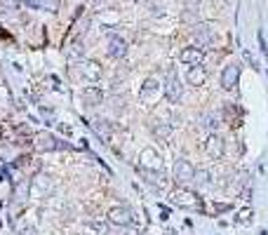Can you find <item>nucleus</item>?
Returning a JSON list of instances; mask_svg holds the SVG:
<instances>
[{
    "label": "nucleus",
    "mask_w": 268,
    "mask_h": 235,
    "mask_svg": "<svg viewBox=\"0 0 268 235\" xmlns=\"http://www.w3.org/2000/svg\"><path fill=\"white\" fill-rule=\"evenodd\" d=\"M186 82L188 85H193V87H200L202 82H205V68L198 63V66H191L186 73Z\"/></svg>",
    "instance_id": "ddd939ff"
},
{
    "label": "nucleus",
    "mask_w": 268,
    "mask_h": 235,
    "mask_svg": "<svg viewBox=\"0 0 268 235\" xmlns=\"http://www.w3.org/2000/svg\"><path fill=\"white\" fill-rule=\"evenodd\" d=\"M193 38H196V43H200V50L209 47L214 43V28H212V24H198L193 28Z\"/></svg>",
    "instance_id": "39448f33"
},
{
    "label": "nucleus",
    "mask_w": 268,
    "mask_h": 235,
    "mask_svg": "<svg viewBox=\"0 0 268 235\" xmlns=\"http://www.w3.org/2000/svg\"><path fill=\"white\" fill-rule=\"evenodd\" d=\"M66 146L68 144H62V141L54 134H50V132H40V134L36 136V151H40V153L57 151V148H66Z\"/></svg>",
    "instance_id": "20e7f679"
},
{
    "label": "nucleus",
    "mask_w": 268,
    "mask_h": 235,
    "mask_svg": "<svg viewBox=\"0 0 268 235\" xmlns=\"http://www.w3.org/2000/svg\"><path fill=\"white\" fill-rule=\"evenodd\" d=\"M170 200H172V205H177V207H186V209H200L202 207V200L188 188L174 190V193L170 195Z\"/></svg>",
    "instance_id": "f257e3e1"
},
{
    "label": "nucleus",
    "mask_w": 268,
    "mask_h": 235,
    "mask_svg": "<svg viewBox=\"0 0 268 235\" xmlns=\"http://www.w3.org/2000/svg\"><path fill=\"white\" fill-rule=\"evenodd\" d=\"M205 153L212 158V160H219L223 155V139L219 134H209L205 141Z\"/></svg>",
    "instance_id": "9d476101"
},
{
    "label": "nucleus",
    "mask_w": 268,
    "mask_h": 235,
    "mask_svg": "<svg viewBox=\"0 0 268 235\" xmlns=\"http://www.w3.org/2000/svg\"><path fill=\"white\" fill-rule=\"evenodd\" d=\"M127 55V43L123 38H111L108 40V57H113V59H123Z\"/></svg>",
    "instance_id": "f8f14e48"
},
{
    "label": "nucleus",
    "mask_w": 268,
    "mask_h": 235,
    "mask_svg": "<svg viewBox=\"0 0 268 235\" xmlns=\"http://www.w3.org/2000/svg\"><path fill=\"white\" fill-rule=\"evenodd\" d=\"M174 181H177L179 186H186V183H191L193 181V176H196V170H193V165L188 163V160H184V158H179L177 163H174Z\"/></svg>",
    "instance_id": "7ed1b4c3"
},
{
    "label": "nucleus",
    "mask_w": 268,
    "mask_h": 235,
    "mask_svg": "<svg viewBox=\"0 0 268 235\" xmlns=\"http://www.w3.org/2000/svg\"><path fill=\"white\" fill-rule=\"evenodd\" d=\"M238 78H240V66L238 63H228L221 73V87L223 90H233L238 85Z\"/></svg>",
    "instance_id": "1a4fd4ad"
},
{
    "label": "nucleus",
    "mask_w": 268,
    "mask_h": 235,
    "mask_svg": "<svg viewBox=\"0 0 268 235\" xmlns=\"http://www.w3.org/2000/svg\"><path fill=\"white\" fill-rule=\"evenodd\" d=\"M82 101L87 106H99L104 101V92L97 90V87H87V90H82Z\"/></svg>",
    "instance_id": "4468645a"
},
{
    "label": "nucleus",
    "mask_w": 268,
    "mask_h": 235,
    "mask_svg": "<svg viewBox=\"0 0 268 235\" xmlns=\"http://www.w3.org/2000/svg\"><path fill=\"white\" fill-rule=\"evenodd\" d=\"M108 221L113 224V226H130L134 221L132 217V212L125 207H113V209H108Z\"/></svg>",
    "instance_id": "0eeeda50"
},
{
    "label": "nucleus",
    "mask_w": 268,
    "mask_h": 235,
    "mask_svg": "<svg viewBox=\"0 0 268 235\" xmlns=\"http://www.w3.org/2000/svg\"><path fill=\"white\" fill-rule=\"evenodd\" d=\"M165 97L170 104H179L181 101V80H179V75L174 68L167 71V80H165Z\"/></svg>",
    "instance_id": "f03ea898"
},
{
    "label": "nucleus",
    "mask_w": 268,
    "mask_h": 235,
    "mask_svg": "<svg viewBox=\"0 0 268 235\" xmlns=\"http://www.w3.org/2000/svg\"><path fill=\"white\" fill-rule=\"evenodd\" d=\"M92 127H94V132H97V134L104 139V144H106L108 136H111V127L106 125V120H104V118H94V120H92Z\"/></svg>",
    "instance_id": "2eb2a0df"
},
{
    "label": "nucleus",
    "mask_w": 268,
    "mask_h": 235,
    "mask_svg": "<svg viewBox=\"0 0 268 235\" xmlns=\"http://www.w3.org/2000/svg\"><path fill=\"white\" fill-rule=\"evenodd\" d=\"M40 113H43V118L47 120V122H54V111L52 109H45V106H40Z\"/></svg>",
    "instance_id": "aec40b11"
},
{
    "label": "nucleus",
    "mask_w": 268,
    "mask_h": 235,
    "mask_svg": "<svg viewBox=\"0 0 268 235\" xmlns=\"http://www.w3.org/2000/svg\"><path fill=\"white\" fill-rule=\"evenodd\" d=\"M193 181L200 183V186H207V181H209V172H207V170H198L196 176H193Z\"/></svg>",
    "instance_id": "6ab92c4d"
},
{
    "label": "nucleus",
    "mask_w": 268,
    "mask_h": 235,
    "mask_svg": "<svg viewBox=\"0 0 268 235\" xmlns=\"http://www.w3.org/2000/svg\"><path fill=\"white\" fill-rule=\"evenodd\" d=\"M202 50L200 47H186V50H181V63H188V66H198V63L202 61Z\"/></svg>",
    "instance_id": "9b49d317"
},
{
    "label": "nucleus",
    "mask_w": 268,
    "mask_h": 235,
    "mask_svg": "<svg viewBox=\"0 0 268 235\" xmlns=\"http://www.w3.org/2000/svg\"><path fill=\"white\" fill-rule=\"evenodd\" d=\"M200 127H202V129H209V132L214 134V129L219 127V118H216L214 113H205V116L200 118Z\"/></svg>",
    "instance_id": "dca6fc26"
},
{
    "label": "nucleus",
    "mask_w": 268,
    "mask_h": 235,
    "mask_svg": "<svg viewBox=\"0 0 268 235\" xmlns=\"http://www.w3.org/2000/svg\"><path fill=\"white\" fill-rule=\"evenodd\" d=\"M73 55H75V57L82 55V45H80V43H73Z\"/></svg>",
    "instance_id": "4be33fe9"
},
{
    "label": "nucleus",
    "mask_w": 268,
    "mask_h": 235,
    "mask_svg": "<svg viewBox=\"0 0 268 235\" xmlns=\"http://www.w3.org/2000/svg\"><path fill=\"white\" fill-rule=\"evenodd\" d=\"M78 73H80L82 80H87V82H97L104 75V71H101V66L97 61H82L78 66Z\"/></svg>",
    "instance_id": "423d86ee"
},
{
    "label": "nucleus",
    "mask_w": 268,
    "mask_h": 235,
    "mask_svg": "<svg viewBox=\"0 0 268 235\" xmlns=\"http://www.w3.org/2000/svg\"><path fill=\"white\" fill-rule=\"evenodd\" d=\"M141 165H143V170H146V172H160L162 163H160V155H158V151H153V148H143Z\"/></svg>",
    "instance_id": "6e6552de"
},
{
    "label": "nucleus",
    "mask_w": 268,
    "mask_h": 235,
    "mask_svg": "<svg viewBox=\"0 0 268 235\" xmlns=\"http://www.w3.org/2000/svg\"><path fill=\"white\" fill-rule=\"evenodd\" d=\"M158 92V80L155 78H148V80H143V87H141V99H148Z\"/></svg>",
    "instance_id": "f3484780"
},
{
    "label": "nucleus",
    "mask_w": 268,
    "mask_h": 235,
    "mask_svg": "<svg viewBox=\"0 0 268 235\" xmlns=\"http://www.w3.org/2000/svg\"><path fill=\"white\" fill-rule=\"evenodd\" d=\"M153 134L158 136V139H167V134H170V125H167V122H162V125H153Z\"/></svg>",
    "instance_id": "a211bd4d"
},
{
    "label": "nucleus",
    "mask_w": 268,
    "mask_h": 235,
    "mask_svg": "<svg viewBox=\"0 0 268 235\" xmlns=\"http://www.w3.org/2000/svg\"><path fill=\"white\" fill-rule=\"evenodd\" d=\"M19 2H21V0H2V5H5V7H19Z\"/></svg>",
    "instance_id": "412c9836"
},
{
    "label": "nucleus",
    "mask_w": 268,
    "mask_h": 235,
    "mask_svg": "<svg viewBox=\"0 0 268 235\" xmlns=\"http://www.w3.org/2000/svg\"><path fill=\"white\" fill-rule=\"evenodd\" d=\"M24 235H36V231H33V228H26V231H24Z\"/></svg>",
    "instance_id": "5701e85b"
}]
</instances>
